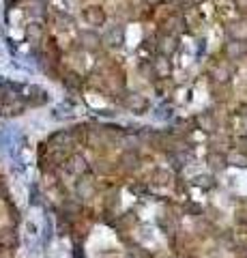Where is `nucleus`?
<instances>
[{"label": "nucleus", "mask_w": 247, "mask_h": 258, "mask_svg": "<svg viewBox=\"0 0 247 258\" xmlns=\"http://www.w3.org/2000/svg\"><path fill=\"white\" fill-rule=\"evenodd\" d=\"M177 47H179V39L177 37L174 35H161V39H159V43H157V52H159V56L170 58V56L177 52Z\"/></svg>", "instance_id": "20e7f679"}, {"label": "nucleus", "mask_w": 247, "mask_h": 258, "mask_svg": "<svg viewBox=\"0 0 247 258\" xmlns=\"http://www.w3.org/2000/svg\"><path fill=\"white\" fill-rule=\"evenodd\" d=\"M228 161H236V166H247V157L245 155H234V157H230Z\"/></svg>", "instance_id": "aec40b11"}, {"label": "nucleus", "mask_w": 247, "mask_h": 258, "mask_svg": "<svg viewBox=\"0 0 247 258\" xmlns=\"http://www.w3.org/2000/svg\"><path fill=\"white\" fill-rule=\"evenodd\" d=\"M232 3H234V7H236V9L238 11H247V0H232Z\"/></svg>", "instance_id": "412c9836"}, {"label": "nucleus", "mask_w": 247, "mask_h": 258, "mask_svg": "<svg viewBox=\"0 0 247 258\" xmlns=\"http://www.w3.org/2000/svg\"><path fill=\"white\" fill-rule=\"evenodd\" d=\"M118 164H121L123 168H127V170H135V168L140 166V155L133 153V151H127V153H123V157H121Z\"/></svg>", "instance_id": "9b49d317"}, {"label": "nucleus", "mask_w": 247, "mask_h": 258, "mask_svg": "<svg viewBox=\"0 0 247 258\" xmlns=\"http://www.w3.org/2000/svg\"><path fill=\"white\" fill-rule=\"evenodd\" d=\"M238 147H241V149H247V138H238Z\"/></svg>", "instance_id": "b1692460"}, {"label": "nucleus", "mask_w": 247, "mask_h": 258, "mask_svg": "<svg viewBox=\"0 0 247 258\" xmlns=\"http://www.w3.org/2000/svg\"><path fill=\"white\" fill-rule=\"evenodd\" d=\"M123 106L127 110L135 112V114H144V112L148 110V99L146 97H142V95H138V93H129V95L123 97Z\"/></svg>", "instance_id": "f03ea898"}, {"label": "nucleus", "mask_w": 247, "mask_h": 258, "mask_svg": "<svg viewBox=\"0 0 247 258\" xmlns=\"http://www.w3.org/2000/svg\"><path fill=\"white\" fill-rule=\"evenodd\" d=\"M18 243V235H15L13 228H3L0 230V247H15Z\"/></svg>", "instance_id": "f8f14e48"}, {"label": "nucleus", "mask_w": 247, "mask_h": 258, "mask_svg": "<svg viewBox=\"0 0 247 258\" xmlns=\"http://www.w3.org/2000/svg\"><path fill=\"white\" fill-rule=\"evenodd\" d=\"M150 181L155 185H166V183H170V172L168 170H155L153 176H150Z\"/></svg>", "instance_id": "dca6fc26"}, {"label": "nucleus", "mask_w": 247, "mask_h": 258, "mask_svg": "<svg viewBox=\"0 0 247 258\" xmlns=\"http://www.w3.org/2000/svg\"><path fill=\"white\" fill-rule=\"evenodd\" d=\"M84 22L89 24V26H106V22H108V13L106 9H103L101 5H89V7H84Z\"/></svg>", "instance_id": "f257e3e1"}, {"label": "nucleus", "mask_w": 247, "mask_h": 258, "mask_svg": "<svg viewBox=\"0 0 247 258\" xmlns=\"http://www.w3.org/2000/svg\"><path fill=\"white\" fill-rule=\"evenodd\" d=\"M206 164H209L211 168H215V170H221V168L228 166V157L224 155V153H219V151H213V153L206 155Z\"/></svg>", "instance_id": "1a4fd4ad"}, {"label": "nucleus", "mask_w": 247, "mask_h": 258, "mask_svg": "<svg viewBox=\"0 0 247 258\" xmlns=\"http://www.w3.org/2000/svg\"><path fill=\"white\" fill-rule=\"evenodd\" d=\"M153 71H155V78L168 80L170 74H172V64H170V60L166 58V56H157V58L153 60Z\"/></svg>", "instance_id": "423d86ee"}, {"label": "nucleus", "mask_w": 247, "mask_h": 258, "mask_svg": "<svg viewBox=\"0 0 247 258\" xmlns=\"http://www.w3.org/2000/svg\"><path fill=\"white\" fill-rule=\"evenodd\" d=\"M28 35L33 37V39H41L43 37V26H41V24H30Z\"/></svg>", "instance_id": "f3484780"}, {"label": "nucleus", "mask_w": 247, "mask_h": 258, "mask_svg": "<svg viewBox=\"0 0 247 258\" xmlns=\"http://www.w3.org/2000/svg\"><path fill=\"white\" fill-rule=\"evenodd\" d=\"M24 108H26V106H24L20 99H0V114H7V116L22 114Z\"/></svg>", "instance_id": "0eeeda50"}, {"label": "nucleus", "mask_w": 247, "mask_h": 258, "mask_svg": "<svg viewBox=\"0 0 247 258\" xmlns=\"http://www.w3.org/2000/svg\"><path fill=\"white\" fill-rule=\"evenodd\" d=\"M79 43H82L89 52H97L101 43H103V39L97 35V32H93V30H84V32H79Z\"/></svg>", "instance_id": "39448f33"}, {"label": "nucleus", "mask_w": 247, "mask_h": 258, "mask_svg": "<svg viewBox=\"0 0 247 258\" xmlns=\"http://www.w3.org/2000/svg\"><path fill=\"white\" fill-rule=\"evenodd\" d=\"M67 170H69V172H82V170H86V161H84V157L71 155V157L67 159Z\"/></svg>", "instance_id": "2eb2a0df"}, {"label": "nucleus", "mask_w": 247, "mask_h": 258, "mask_svg": "<svg viewBox=\"0 0 247 258\" xmlns=\"http://www.w3.org/2000/svg\"><path fill=\"white\" fill-rule=\"evenodd\" d=\"M224 54L228 56V58H241V56H245L247 54V43H241V41H230V43H226V47H224Z\"/></svg>", "instance_id": "6e6552de"}, {"label": "nucleus", "mask_w": 247, "mask_h": 258, "mask_svg": "<svg viewBox=\"0 0 247 258\" xmlns=\"http://www.w3.org/2000/svg\"><path fill=\"white\" fill-rule=\"evenodd\" d=\"M0 258H15L11 247H0Z\"/></svg>", "instance_id": "6ab92c4d"}, {"label": "nucleus", "mask_w": 247, "mask_h": 258, "mask_svg": "<svg viewBox=\"0 0 247 258\" xmlns=\"http://www.w3.org/2000/svg\"><path fill=\"white\" fill-rule=\"evenodd\" d=\"M196 185H200V187H213V176H196Z\"/></svg>", "instance_id": "a211bd4d"}, {"label": "nucleus", "mask_w": 247, "mask_h": 258, "mask_svg": "<svg viewBox=\"0 0 247 258\" xmlns=\"http://www.w3.org/2000/svg\"><path fill=\"white\" fill-rule=\"evenodd\" d=\"M211 76L215 82H219V84H226L228 80H230V69L226 67V64H215L213 71H211Z\"/></svg>", "instance_id": "ddd939ff"}, {"label": "nucleus", "mask_w": 247, "mask_h": 258, "mask_svg": "<svg viewBox=\"0 0 247 258\" xmlns=\"http://www.w3.org/2000/svg\"><path fill=\"white\" fill-rule=\"evenodd\" d=\"M144 3H146L148 7H157V5H161V0H144Z\"/></svg>", "instance_id": "5701e85b"}, {"label": "nucleus", "mask_w": 247, "mask_h": 258, "mask_svg": "<svg viewBox=\"0 0 247 258\" xmlns=\"http://www.w3.org/2000/svg\"><path fill=\"white\" fill-rule=\"evenodd\" d=\"M196 123H198V127L202 129V132H215L217 129V123H215V118L209 114V112H202V114H198L196 116Z\"/></svg>", "instance_id": "9d476101"}, {"label": "nucleus", "mask_w": 247, "mask_h": 258, "mask_svg": "<svg viewBox=\"0 0 247 258\" xmlns=\"http://www.w3.org/2000/svg\"><path fill=\"white\" fill-rule=\"evenodd\" d=\"M226 32H228L230 41H241V43H247V22H245V20L230 22L228 26H226Z\"/></svg>", "instance_id": "7ed1b4c3"}, {"label": "nucleus", "mask_w": 247, "mask_h": 258, "mask_svg": "<svg viewBox=\"0 0 247 258\" xmlns=\"http://www.w3.org/2000/svg\"><path fill=\"white\" fill-rule=\"evenodd\" d=\"M73 258H86V256H84V252H82V249H79V245L75 247V252H73Z\"/></svg>", "instance_id": "4be33fe9"}, {"label": "nucleus", "mask_w": 247, "mask_h": 258, "mask_svg": "<svg viewBox=\"0 0 247 258\" xmlns=\"http://www.w3.org/2000/svg\"><path fill=\"white\" fill-rule=\"evenodd\" d=\"M62 82H65V86H69L71 91H79L84 80H82V76H77L75 71H69V74H65V78H62Z\"/></svg>", "instance_id": "4468645a"}]
</instances>
